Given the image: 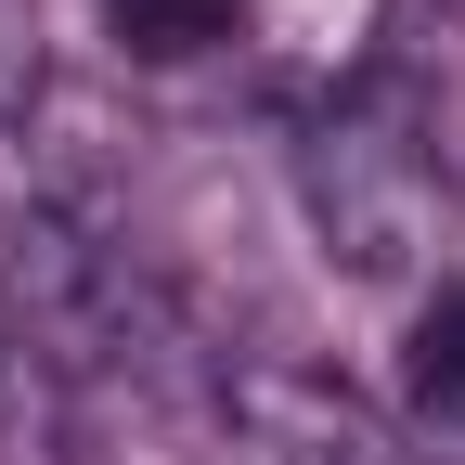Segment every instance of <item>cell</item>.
<instances>
[{
	"label": "cell",
	"instance_id": "obj_6",
	"mask_svg": "<svg viewBox=\"0 0 465 465\" xmlns=\"http://www.w3.org/2000/svg\"><path fill=\"white\" fill-rule=\"evenodd\" d=\"M39 91H52V65H39V0H0V130H26Z\"/></svg>",
	"mask_w": 465,
	"mask_h": 465
},
{
	"label": "cell",
	"instance_id": "obj_4",
	"mask_svg": "<svg viewBox=\"0 0 465 465\" xmlns=\"http://www.w3.org/2000/svg\"><path fill=\"white\" fill-rule=\"evenodd\" d=\"M104 39L130 65H207L259 39V0H104Z\"/></svg>",
	"mask_w": 465,
	"mask_h": 465
},
{
	"label": "cell",
	"instance_id": "obj_5",
	"mask_svg": "<svg viewBox=\"0 0 465 465\" xmlns=\"http://www.w3.org/2000/svg\"><path fill=\"white\" fill-rule=\"evenodd\" d=\"M401 401L427 440H465V272H440V298H414L401 323Z\"/></svg>",
	"mask_w": 465,
	"mask_h": 465
},
{
	"label": "cell",
	"instance_id": "obj_3",
	"mask_svg": "<svg viewBox=\"0 0 465 465\" xmlns=\"http://www.w3.org/2000/svg\"><path fill=\"white\" fill-rule=\"evenodd\" d=\"M0 465H78V414H65V375L39 362V336L0 298Z\"/></svg>",
	"mask_w": 465,
	"mask_h": 465
},
{
	"label": "cell",
	"instance_id": "obj_2",
	"mask_svg": "<svg viewBox=\"0 0 465 465\" xmlns=\"http://www.w3.org/2000/svg\"><path fill=\"white\" fill-rule=\"evenodd\" d=\"M220 427H232V465H414L362 388H336L323 362H220Z\"/></svg>",
	"mask_w": 465,
	"mask_h": 465
},
{
	"label": "cell",
	"instance_id": "obj_1",
	"mask_svg": "<svg viewBox=\"0 0 465 465\" xmlns=\"http://www.w3.org/2000/svg\"><path fill=\"white\" fill-rule=\"evenodd\" d=\"M298 207H311V246L349 284H414L440 259V143L401 78H349L311 130H298Z\"/></svg>",
	"mask_w": 465,
	"mask_h": 465
},
{
	"label": "cell",
	"instance_id": "obj_7",
	"mask_svg": "<svg viewBox=\"0 0 465 465\" xmlns=\"http://www.w3.org/2000/svg\"><path fill=\"white\" fill-rule=\"evenodd\" d=\"M452 14H465V0H452Z\"/></svg>",
	"mask_w": 465,
	"mask_h": 465
}]
</instances>
